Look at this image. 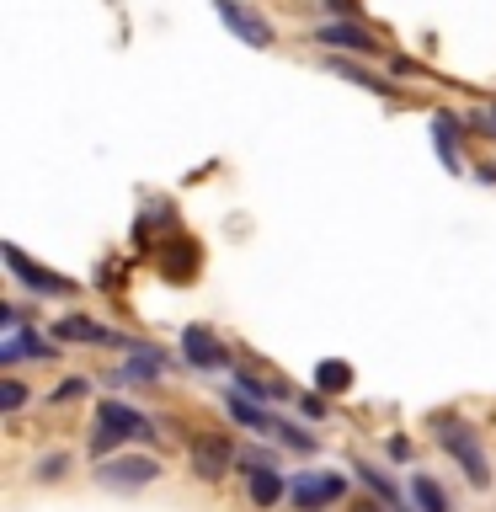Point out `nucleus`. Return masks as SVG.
<instances>
[{"instance_id": "nucleus-5", "label": "nucleus", "mask_w": 496, "mask_h": 512, "mask_svg": "<svg viewBox=\"0 0 496 512\" xmlns=\"http://www.w3.org/2000/svg\"><path fill=\"white\" fill-rule=\"evenodd\" d=\"M182 358H187L192 368H203V374H214V368L230 363V347H224L208 326H187V331H182Z\"/></svg>"}, {"instance_id": "nucleus-19", "label": "nucleus", "mask_w": 496, "mask_h": 512, "mask_svg": "<svg viewBox=\"0 0 496 512\" xmlns=\"http://www.w3.org/2000/svg\"><path fill=\"white\" fill-rule=\"evenodd\" d=\"M0 406H6V411H22V406H27V384H22V379H6V384H0Z\"/></svg>"}, {"instance_id": "nucleus-9", "label": "nucleus", "mask_w": 496, "mask_h": 512, "mask_svg": "<svg viewBox=\"0 0 496 512\" xmlns=\"http://www.w3.org/2000/svg\"><path fill=\"white\" fill-rule=\"evenodd\" d=\"M320 43H326V48H342V54H379V43L368 38L358 22H331V27H320Z\"/></svg>"}, {"instance_id": "nucleus-21", "label": "nucleus", "mask_w": 496, "mask_h": 512, "mask_svg": "<svg viewBox=\"0 0 496 512\" xmlns=\"http://www.w3.org/2000/svg\"><path fill=\"white\" fill-rule=\"evenodd\" d=\"M80 390H86V379H64V384H59V400H75Z\"/></svg>"}, {"instance_id": "nucleus-16", "label": "nucleus", "mask_w": 496, "mask_h": 512, "mask_svg": "<svg viewBox=\"0 0 496 512\" xmlns=\"http://www.w3.org/2000/svg\"><path fill=\"white\" fill-rule=\"evenodd\" d=\"M160 374V352H134V358L123 363V379L134 384V379H155Z\"/></svg>"}, {"instance_id": "nucleus-18", "label": "nucleus", "mask_w": 496, "mask_h": 512, "mask_svg": "<svg viewBox=\"0 0 496 512\" xmlns=\"http://www.w3.org/2000/svg\"><path fill=\"white\" fill-rule=\"evenodd\" d=\"M432 134H438V150H443L448 166H459V160H454V118H448V112H438V118H432Z\"/></svg>"}, {"instance_id": "nucleus-6", "label": "nucleus", "mask_w": 496, "mask_h": 512, "mask_svg": "<svg viewBox=\"0 0 496 512\" xmlns=\"http://www.w3.org/2000/svg\"><path fill=\"white\" fill-rule=\"evenodd\" d=\"M96 475H102V486H128V491H134V486H150V480L160 475V464L150 459V454H128V459H112V464H102V470H96Z\"/></svg>"}, {"instance_id": "nucleus-13", "label": "nucleus", "mask_w": 496, "mask_h": 512, "mask_svg": "<svg viewBox=\"0 0 496 512\" xmlns=\"http://www.w3.org/2000/svg\"><path fill=\"white\" fill-rule=\"evenodd\" d=\"M315 390L320 395H347L352 390V363H342V358L315 363Z\"/></svg>"}, {"instance_id": "nucleus-3", "label": "nucleus", "mask_w": 496, "mask_h": 512, "mask_svg": "<svg viewBox=\"0 0 496 512\" xmlns=\"http://www.w3.org/2000/svg\"><path fill=\"white\" fill-rule=\"evenodd\" d=\"M214 11L230 22V32L240 43H251V48H272V22L267 16H256L251 6H240V0H214Z\"/></svg>"}, {"instance_id": "nucleus-8", "label": "nucleus", "mask_w": 496, "mask_h": 512, "mask_svg": "<svg viewBox=\"0 0 496 512\" xmlns=\"http://www.w3.org/2000/svg\"><path fill=\"white\" fill-rule=\"evenodd\" d=\"M6 262H11V272L22 278L27 288H38V294H75V283L70 278H59V272H43V267H32L16 246H6Z\"/></svg>"}, {"instance_id": "nucleus-14", "label": "nucleus", "mask_w": 496, "mask_h": 512, "mask_svg": "<svg viewBox=\"0 0 496 512\" xmlns=\"http://www.w3.org/2000/svg\"><path fill=\"white\" fill-rule=\"evenodd\" d=\"M230 411H235V422H246V427H256V432H267V427H283V422H272V416L262 411V400H251V395H230Z\"/></svg>"}, {"instance_id": "nucleus-23", "label": "nucleus", "mask_w": 496, "mask_h": 512, "mask_svg": "<svg viewBox=\"0 0 496 512\" xmlns=\"http://www.w3.org/2000/svg\"><path fill=\"white\" fill-rule=\"evenodd\" d=\"M491 123H496V112H491Z\"/></svg>"}, {"instance_id": "nucleus-2", "label": "nucleus", "mask_w": 496, "mask_h": 512, "mask_svg": "<svg viewBox=\"0 0 496 512\" xmlns=\"http://www.w3.org/2000/svg\"><path fill=\"white\" fill-rule=\"evenodd\" d=\"M150 422L134 411V406H123V400H102L96 406V454L102 448H112V443H123V438H150Z\"/></svg>"}, {"instance_id": "nucleus-4", "label": "nucleus", "mask_w": 496, "mask_h": 512, "mask_svg": "<svg viewBox=\"0 0 496 512\" xmlns=\"http://www.w3.org/2000/svg\"><path fill=\"white\" fill-rule=\"evenodd\" d=\"M342 491H347L342 475H299L294 486H288V502H294L299 512H320V507H331Z\"/></svg>"}, {"instance_id": "nucleus-22", "label": "nucleus", "mask_w": 496, "mask_h": 512, "mask_svg": "<svg viewBox=\"0 0 496 512\" xmlns=\"http://www.w3.org/2000/svg\"><path fill=\"white\" fill-rule=\"evenodd\" d=\"M331 11L336 16H352V11H358V0H331Z\"/></svg>"}, {"instance_id": "nucleus-1", "label": "nucleus", "mask_w": 496, "mask_h": 512, "mask_svg": "<svg viewBox=\"0 0 496 512\" xmlns=\"http://www.w3.org/2000/svg\"><path fill=\"white\" fill-rule=\"evenodd\" d=\"M432 432H438V443L464 464L470 486H475V491H486V486H491V464H486V448L475 443V432L464 427V422H454V416H438V422H432Z\"/></svg>"}, {"instance_id": "nucleus-10", "label": "nucleus", "mask_w": 496, "mask_h": 512, "mask_svg": "<svg viewBox=\"0 0 496 512\" xmlns=\"http://www.w3.org/2000/svg\"><path fill=\"white\" fill-rule=\"evenodd\" d=\"M283 496H288V491H283V475L272 470V464H256V459H251V502H256V507H278Z\"/></svg>"}, {"instance_id": "nucleus-20", "label": "nucleus", "mask_w": 496, "mask_h": 512, "mask_svg": "<svg viewBox=\"0 0 496 512\" xmlns=\"http://www.w3.org/2000/svg\"><path fill=\"white\" fill-rule=\"evenodd\" d=\"M64 470H70V454H48V459H38V480H59Z\"/></svg>"}, {"instance_id": "nucleus-7", "label": "nucleus", "mask_w": 496, "mask_h": 512, "mask_svg": "<svg viewBox=\"0 0 496 512\" xmlns=\"http://www.w3.org/2000/svg\"><path fill=\"white\" fill-rule=\"evenodd\" d=\"M230 459H235L230 438H214V432L192 438V470H198V480H219L224 470H230Z\"/></svg>"}, {"instance_id": "nucleus-15", "label": "nucleus", "mask_w": 496, "mask_h": 512, "mask_svg": "<svg viewBox=\"0 0 496 512\" xmlns=\"http://www.w3.org/2000/svg\"><path fill=\"white\" fill-rule=\"evenodd\" d=\"M411 502L422 507V512H448L443 486H438V480H427V475H416V480H411Z\"/></svg>"}, {"instance_id": "nucleus-17", "label": "nucleus", "mask_w": 496, "mask_h": 512, "mask_svg": "<svg viewBox=\"0 0 496 512\" xmlns=\"http://www.w3.org/2000/svg\"><path fill=\"white\" fill-rule=\"evenodd\" d=\"M235 390H240V395H256V400H278L283 384H267V379H256V374H240Z\"/></svg>"}, {"instance_id": "nucleus-12", "label": "nucleus", "mask_w": 496, "mask_h": 512, "mask_svg": "<svg viewBox=\"0 0 496 512\" xmlns=\"http://www.w3.org/2000/svg\"><path fill=\"white\" fill-rule=\"evenodd\" d=\"M22 358H54V347H48L38 331H16L11 342L0 347V363H22Z\"/></svg>"}, {"instance_id": "nucleus-11", "label": "nucleus", "mask_w": 496, "mask_h": 512, "mask_svg": "<svg viewBox=\"0 0 496 512\" xmlns=\"http://www.w3.org/2000/svg\"><path fill=\"white\" fill-rule=\"evenodd\" d=\"M54 336L59 342H118L112 331H102L96 320H86V315H64L59 326H54Z\"/></svg>"}]
</instances>
